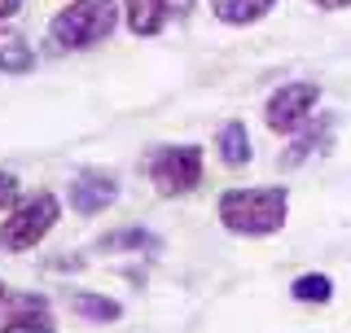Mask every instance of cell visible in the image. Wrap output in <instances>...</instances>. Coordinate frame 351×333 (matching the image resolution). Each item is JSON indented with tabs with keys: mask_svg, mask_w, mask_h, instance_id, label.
<instances>
[{
	"mask_svg": "<svg viewBox=\"0 0 351 333\" xmlns=\"http://www.w3.org/2000/svg\"><path fill=\"white\" fill-rule=\"evenodd\" d=\"M285 206H290V193L281 184L268 188H228L219 197V224L228 232H241V237H268L285 224Z\"/></svg>",
	"mask_w": 351,
	"mask_h": 333,
	"instance_id": "obj_1",
	"label": "cell"
},
{
	"mask_svg": "<svg viewBox=\"0 0 351 333\" xmlns=\"http://www.w3.org/2000/svg\"><path fill=\"white\" fill-rule=\"evenodd\" d=\"M119 22L114 0H71L58 18H53L49 36L62 49H88V44H101Z\"/></svg>",
	"mask_w": 351,
	"mask_h": 333,
	"instance_id": "obj_2",
	"label": "cell"
},
{
	"mask_svg": "<svg viewBox=\"0 0 351 333\" xmlns=\"http://www.w3.org/2000/svg\"><path fill=\"white\" fill-rule=\"evenodd\" d=\"M62 206L53 193H36L31 202H22L14 215L0 224V246L5 250H36L44 237L53 232V224H58Z\"/></svg>",
	"mask_w": 351,
	"mask_h": 333,
	"instance_id": "obj_3",
	"label": "cell"
},
{
	"mask_svg": "<svg viewBox=\"0 0 351 333\" xmlns=\"http://www.w3.org/2000/svg\"><path fill=\"white\" fill-rule=\"evenodd\" d=\"M149 180L162 197L189 193L202 184V149L197 145H167L149 158Z\"/></svg>",
	"mask_w": 351,
	"mask_h": 333,
	"instance_id": "obj_4",
	"label": "cell"
},
{
	"mask_svg": "<svg viewBox=\"0 0 351 333\" xmlns=\"http://www.w3.org/2000/svg\"><path fill=\"white\" fill-rule=\"evenodd\" d=\"M316 97H321V88L312 79H299V84H285L277 92L268 97V127L272 132H294L307 123V114H312Z\"/></svg>",
	"mask_w": 351,
	"mask_h": 333,
	"instance_id": "obj_5",
	"label": "cell"
},
{
	"mask_svg": "<svg viewBox=\"0 0 351 333\" xmlns=\"http://www.w3.org/2000/svg\"><path fill=\"white\" fill-rule=\"evenodd\" d=\"M0 307L9 312V320L0 325V333H58L49 316V303L44 294H14V290H0Z\"/></svg>",
	"mask_w": 351,
	"mask_h": 333,
	"instance_id": "obj_6",
	"label": "cell"
},
{
	"mask_svg": "<svg viewBox=\"0 0 351 333\" xmlns=\"http://www.w3.org/2000/svg\"><path fill=\"white\" fill-rule=\"evenodd\" d=\"M114 197H119V184H114V175H106V171H84L80 180L71 184V206L80 210V215H101Z\"/></svg>",
	"mask_w": 351,
	"mask_h": 333,
	"instance_id": "obj_7",
	"label": "cell"
},
{
	"mask_svg": "<svg viewBox=\"0 0 351 333\" xmlns=\"http://www.w3.org/2000/svg\"><path fill=\"white\" fill-rule=\"evenodd\" d=\"M132 36H158L167 22V0H123Z\"/></svg>",
	"mask_w": 351,
	"mask_h": 333,
	"instance_id": "obj_8",
	"label": "cell"
},
{
	"mask_svg": "<svg viewBox=\"0 0 351 333\" xmlns=\"http://www.w3.org/2000/svg\"><path fill=\"white\" fill-rule=\"evenodd\" d=\"M277 0H211V14L228 27H246V22H259Z\"/></svg>",
	"mask_w": 351,
	"mask_h": 333,
	"instance_id": "obj_9",
	"label": "cell"
},
{
	"mask_svg": "<svg viewBox=\"0 0 351 333\" xmlns=\"http://www.w3.org/2000/svg\"><path fill=\"white\" fill-rule=\"evenodd\" d=\"M36 66V53L31 44L18 36V31H0V71L5 75H27Z\"/></svg>",
	"mask_w": 351,
	"mask_h": 333,
	"instance_id": "obj_10",
	"label": "cell"
},
{
	"mask_svg": "<svg viewBox=\"0 0 351 333\" xmlns=\"http://www.w3.org/2000/svg\"><path fill=\"white\" fill-rule=\"evenodd\" d=\"M71 312L84 316V320H97V325H106V320H119V316H123V307H119L114 298H106V294L75 290V294H71Z\"/></svg>",
	"mask_w": 351,
	"mask_h": 333,
	"instance_id": "obj_11",
	"label": "cell"
},
{
	"mask_svg": "<svg viewBox=\"0 0 351 333\" xmlns=\"http://www.w3.org/2000/svg\"><path fill=\"white\" fill-rule=\"evenodd\" d=\"M219 158H224L228 166H241V162H250V132L246 123H224L219 127Z\"/></svg>",
	"mask_w": 351,
	"mask_h": 333,
	"instance_id": "obj_12",
	"label": "cell"
},
{
	"mask_svg": "<svg viewBox=\"0 0 351 333\" xmlns=\"http://www.w3.org/2000/svg\"><path fill=\"white\" fill-rule=\"evenodd\" d=\"M329 127H334V119H321V127H312V132H303L299 140L290 145V153H285V166H299L307 153H316V149H325L329 145Z\"/></svg>",
	"mask_w": 351,
	"mask_h": 333,
	"instance_id": "obj_13",
	"label": "cell"
},
{
	"mask_svg": "<svg viewBox=\"0 0 351 333\" xmlns=\"http://www.w3.org/2000/svg\"><path fill=\"white\" fill-rule=\"evenodd\" d=\"M290 294L299 298V303H329V298H334V281L321 276V272H307L290 285Z\"/></svg>",
	"mask_w": 351,
	"mask_h": 333,
	"instance_id": "obj_14",
	"label": "cell"
},
{
	"mask_svg": "<svg viewBox=\"0 0 351 333\" xmlns=\"http://www.w3.org/2000/svg\"><path fill=\"white\" fill-rule=\"evenodd\" d=\"M119 246H128V250H158V237H149V232H141V228H128V232H114V237L101 241V250H119Z\"/></svg>",
	"mask_w": 351,
	"mask_h": 333,
	"instance_id": "obj_15",
	"label": "cell"
},
{
	"mask_svg": "<svg viewBox=\"0 0 351 333\" xmlns=\"http://www.w3.org/2000/svg\"><path fill=\"white\" fill-rule=\"evenodd\" d=\"M14 202H18V180L9 171H0V210H9Z\"/></svg>",
	"mask_w": 351,
	"mask_h": 333,
	"instance_id": "obj_16",
	"label": "cell"
},
{
	"mask_svg": "<svg viewBox=\"0 0 351 333\" xmlns=\"http://www.w3.org/2000/svg\"><path fill=\"white\" fill-rule=\"evenodd\" d=\"M193 0H167V14H189Z\"/></svg>",
	"mask_w": 351,
	"mask_h": 333,
	"instance_id": "obj_17",
	"label": "cell"
},
{
	"mask_svg": "<svg viewBox=\"0 0 351 333\" xmlns=\"http://www.w3.org/2000/svg\"><path fill=\"white\" fill-rule=\"evenodd\" d=\"M22 9V0H0V18H14Z\"/></svg>",
	"mask_w": 351,
	"mask_h": 333,
	"instance_id": "obj_18",
	"label": "cell"
},
{
	"mask_svg": "<svg viewBox=\"0 0 351 333\" xmlns=\"http://www.w3.org/2000/svg\"><path fill=\"white\" fill-rule=\"evenodd\" d=\"M312 5H321V9H351V0H312Z\"/></svg>",
	"mask_w": 351,
	"mask_h": 333,
	"instance_id": "obj_19",
	"label": "cell"
}]
</instances>
